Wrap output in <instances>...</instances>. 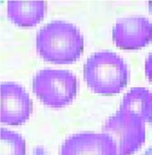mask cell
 Returning <instances> with one entry per match:
<instances>
[{
    "mask_svg": "<svg viewBox=\"0 0 152 155\" xmlns=\"http://www.w3.org/2000/svg\"><path fill=\"white\" fill-rule=\"evenodd\" d=\"M36 48L44 60L56 64H68L77 60L84 50V38L72 23L54 20L40 29Z\"/></svg>",
    "mask_w": 152,
    "mask_h": 155,
    "instance_id": "6da1fadb",
    "label": "cell"
},
{
    "mask_svg": "<svg viewBox=\"0 0 152 155\" xmlns=\"http://www.w3.org/2000/svg\"><path fill=\"white\" fill-rule=\"evenodd\" d=\"M128 68L118 54L109 50L91 55L84 65V78L87 87L99 94H114L126 87Z\"/></svg>",
    "mask_w": 152,
    "mask_h": 155,
    "instance_id": "7a4b0ae2",
    "label": "cell"
},
{
    "mask_svg": "<svg viewBox=\"0 0 152 155\" xmlns=\"http://www.w3.org/2000/svg\"><path fill=\"white\" fill-rule=\"evenodd\" d=\"M33 90L43 104L63 107L76 96V78L67 70L43 69L33 78Z\"/></svg>",
    "mask_w": 152,
    "mask_h": 155,
    "instance_id": "3957f363",
    "label": "cell"
},
{
    "mask_svg": "<svg viewBox=\"0 0 152 155\" xmlns=\"http://www.w3.org/2000/svg\"><path fill=\"white\" fill-rule=\"evenodd\" d=\"M116 145L117 155H131L145 140L144 122L139 117L120 109L109 117L102 128Z\"/></svg>",
    "mask_w": 152,
    "mask_h": 155,
    "instance_id": "277c9868",
    "label": "cell"
},
{
    "mask_svg": "<svg viewBox=\"0 0 152 155\" xmlns=\"http://www.w3.org/2000/svg\"><path fill=\"white\" fill-rule=\"evenodd\" d=\"M32 101L25 88L14 82L1 84V122L8 125H19L28 120Z\"/></svg>",
    "mask_w": 152,
    "mask_h": 155,
    "instance_id": "5b68a950",
    "label": "cell"
},
{
    "mask_svg": "<svg viewBox=\"0 0 152 155\" xmlns=\"http://www.w3.org/2000/svg\"><path fill=\"white\" fill-rule=\"evenodd\" d=\"M152 40V24L142 16L119 19L113 28L114 44L122 49H138Z\"/></svg>",
    "mask_w": 152,
    "mask_h": 155,
    "instance_id": "8992f818",
    "label": "cell"
},
{
    "mask_svg": "<svg viewBox=\"0 0 152 155\" xmlns=\"http://www.w3.org/2000/svg\"><path fill=\"white\" fill-rule=\"evenodd\" d=\"M60 155H117L112 137L104 132H81L63 141Z\"/></svg>",
    "mask_w": 152,
    "mask_h": 155,
    "instance_id": "52a82bcc",
    "label": "cell"
},
{
    "mask_svg": "<svg viewBox=\"0 0 152 155\" xmlns=\"http://www.w3.org/2000/svg\"><path fill=\"white\" fill-rule=\"evenodd\" d=\"M47 11L44 1L8 2L7 14L9 19L19 27H33L43 19Z\"/></svg>",
    "mask_w": 152,
    "mask_h": 155,
    "instance_id": "ba28073f",
    "label": "cell"
},
{
    "mask_svg": "<svg viewBox=\"0 0 152 155\" xmlns=\"http://www.w3.org/2000/svg\"><path fill=\"white\" fill-rule=\"evenodd\" d=\"M120 109L133 114L145 123L152 114V94L144 87H133L123 97Z\"/></svg>",
    "mask_w": 152,
    "mask_h": 155,
    "instance_id": "9c48e42d",
    "label": "cell"
},
{
    "mask_svg": "<svg viewBox=\"0 0 152 155\" xmlns=\"http://www.w3.org/2000/svg\"><path fill=\"white\" fill-rule=\"evenodd\" d=\"M0 155H26V142L23 137L2 128L0 130Z\"/></svg>",
    "mask_w": 152,
    "mask_h": 155,
    "instance_id": "30bf717a",
    "label": "cell"
},
{
    "mask_svg": "<svg viewBox=\"0 0 152 155\" xmlns=\"http://www.w3.org/2000/svg\"><path fill=\"white\" fill-rule=\"evenodd\" d=\"M144 68H145V74H146V76L150 79V81L152 82V52L150 53L148 58H146Z\"/></svg>",
    "mask_w": 152,
    "mask_h": 155,
    "instance_id": "8fae6325",
    "label": "cell"
},
{
    "mask_svg": "<svg viewBox=\"0 0 152 155\" xmlns=\"http://www.w3.org/2000/svg\"><path fill=\"white\" fill-rule=\"evenodd\" d=\"M144 155H152V147H150V148L146 152V153Z\"/></svg>",
    "mask_w": 152,
    "mask_h": 155,
    "instance_id": "7c38bea8",
    "label": "cell"
},
{
    "mask_svg": "<svg viewBox=\"0 0 152 155\" xmlns=\"http://www.w3.org/2000/svg\"><path fill=\"white\" fill-rule=\"evenodd\" d=\"M149 8H150V11L152 13V2H149Z\"/></svg>",
    "mask_w": 152,
    "mask_h": 155,
    "instance_id": "4fadbf2b",
    "label": "cell"
},
{
    "mask_svg": "<svg viewBox=\"0 0 152 155\" xmlns=\"http://www.w3.org/2000/svg\"><path fill=\"white\" fill-rule=\"evenodd\" d=\"M150 120H151V124H152V114H151V117H150Z\"/></svg>",
    "mask_w": 152,
    "mask_h": 155,
    "instance_id": "5bb4252c",
    "label": "cell"
}]
</instances>
